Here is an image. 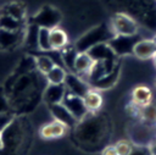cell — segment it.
Masks as SVG:
<instances>
[{
	"label": "cell",
	"instance_id": "14",
	"mask_svg": "<svg viewBox=\"0 0 156 155\" xmlns=\"http://www.w3.org/2000/svg\"><path fill=\"white\" fill-rule=\"evenodd\" d=\"M20 37V31H9L0 28V46L9 48L17 43Z\"/></svg>",
	"mask_w": 156,
	"mask_h": 155
},
{
	"label": "cell",
	"instance_id": "10",
	"mask_svg": "<svg viewBox=\"0 0 156 155\" xmlns=\"http://www.w3.org/2000/svg\"><path fill=\"white\" fill-rule=\"evenodd\" d=\"M68 43V37L63 29L55 26L50 28V45L51 50H60L63 49Z\"/></svg>",
	"mask_w": 156,
	"mask_h": 155
},
{
	"label": "cell",
	"instance_id": "11",
	"mask_svg": "<svg viewBox=\"0 0 156 155\" xmlns=\"http://www.w3.org/2000/svg\"><path fill=\"white\" fill-rule=\"evenodd\" d=\"M83 100H84L85 107L89 112L98 111L102 105V96L95 89H89L87 92V94L83 96Z\"/></svg>",
	"mask_w": 156,
	"mask_h": 155
},
{
	"label": "cell",
	"instance_id": "3",
	"mask_svg": "<svg viewBox=\"0 0 156 155\" xmlns=\"http://www.w3.org/2000/svg\"><path fill=\"white\" fill-rule=\"evenodd\" d=\"M67 110L68 112L78 121L83 117H85V115L89 112L85 107V104H84V100L82 96H78L71 92H68L66 89V94L62 99V103H61Z\"/></svg>",
	"mask_w": 156,
	"mask_h": 155
},
{
	"label": "cell",
	"instance_id": "24",
	"mask_svg": "<svg viewBox=\"0 0 156 155\" xmlns=\"http://www.w3.org/2000/svg\"><path fill=\"white\" fill-rule=\"evenodd\" d=\"M149 149L151 151V155H156V138L152 139V142L149 144Z\"/></svg>",
	"mask_w": 156,
	"mask_h": 155
},
{
	"label": "cell",
	"instance_id": "8",
	"mask_svg": "<svg viewBox=\"0 0 156 155\" xmlns=\"http://www.w3.org/2000/svg\"><path fill=\"white\" fill-rule=\"evenodd\" d=\"M94 60L91 59V56L87 52V51H82V52H77V56L74 59V63H73V70L78 73V74H88L94 65Z\"/></svg>",
	"mask_w": 156,
	"mask_h": 155
},
{
	"label": "cell",
	"instance_id": "19",
	"mask_svg": "<svg viewBox=\"0 0 156 155\" xmlns=\"http://www.w3.org/2000/svg\"><path fill=\"white\" fill-rule=\"evenodd\" d=\"M133 146H134V144L130 143L129 140H126V139L118 140V142L115 144L117 155H129L130 151H132V149H133Z\"/></svg>",
	"mask_w": 156,
	"mask_h": 155
},
{
	"label": "cell",
	"instance_id": "25",
	"mask_svg": "<svg viewBox=\"0 0 156 155\" xmlns=\"http://www.w3.org/2000/svg\"><path fill=\"white\" fill-rule=\"evenodd\" d=\"M4 146V139H2V133L0 132V148Z\"/></svg>",
	"mask_w": 156,
	"mask_h": 155
},
{
	"label": "cell",
	"instance_id": "22",
	"mask_svg": "<svg viewBox=\"0 0 156 155\" xmlns=\"http://www.w3.org/2000/svg\"><path fill=\"white\" fill-rule=\"evenodd\" d=\"M129 155H151L149 145H134Z\"/></svg>",
	"mask_w": 156,
	"mask_h": 155
},
{
	"label": "cell",
	"instance_id": "23",
	"mask_svg": "<svg viewBox=\"0 0 156 155\" xmlns=\"http://www.w3.org/2000/svg\"><path fill=\"white\" fill-rule=\"evenodd\" d=\"M102 155H117V151H116L115 145H107L102 150Z\"/></svg>",
	"mask_w": 156,
	"mask_h": 155
},
{
	"label": "cell",
	"instance_id": "5",
	"mask_svg": "<svg viewBox=\"0 0 156 155\" xmlns=\"http://www.w3.org/2000/svg\"><path fill=\"white\" fill-rule=\"evenodd\" d=\"M132 52L141 60H147V59H152L156 55V41L154 40V38L151 39H140L138 40L133 49Z\"/></svg>",
	"mask_w": 156,
	"mask_h": 155
},
{
	"label": "cell",
	"instance_id": "21",
	"mask_svg": "<svg viewBox=\"0 0 156 155\" xmlns=\"http://www.w3.org/2000/svg\"><path fill=\"white\" fill-rule=\"evenodd\" d=\"M13 121V116L7 112H0V132L2 133L6 131V128L10 127V124Z\"/></svg>",
	"mask_w": 156,
	"mask_h": 155
},
{
	"label": "cell",
	"instance_id": "6",
	"mask_svg": "<svg viewBox=\"0 0 156 155\" xmlns=\"http://www.w3.org/2000/svg\"><path fill=\"white\" fill-rule=\"evenodd\" d=\"M66 129H67V126L65 123H62L61 121L54 120L52 122L46 123L40 128V135L45 139L58 138L66 133Z\"/></svg>",
	"mask_w": 156,
	"mask_h": 155
},
{
	"label": "cell",
	"instance_id": "28",
	"mask_svg": "<svg viewBox=\"0 0 156 155\" xmlns=\"http://www.w3.org/2000/svg\"><path fill=\"white\" fill-rule=\"evenodd\" d=\"M155 85H156V82H155Z\"/></svg>",
	"mask_w": 156,
	"mask_h": 155
},
{
	"label": "cell",
	"instance_id": "1",
	"mask_svg": "<svg viewBox=\"0 0 156 155\" xmlns=\"http://www.w3.org/2000/svg\"><path fill=\"white\" fill-rule=\"evenodd\" d=\"M113 37H115V33L111 27L106 28L105 26H99V27L91 29L85 35H83L79 39V41H77V51H79V52L87 51L91 46H94L99 43H104V40L108 39V38L112 39Z\"/></svg>",
	"mask_w": 156,
	"mask_h": 155
},
{
	"label": "cell",
	"instance_id": "7",
	"mask_svg": "<svg viewBox=\"0 0 156 155\" xmlns=\"http://www.w3.org/2000/svg\"><path fill=\"white\" fill-rule=\"evenodd\" d=\"M66 89L78 96H84L87 94V92L90 89L79 77L74 76V74H66L65 82H63Z\"/></svg>",
	"mask_w": 156,
	"mask_h": 155
},
{
	"label": "cell",
	"instance_id": "15",
	"mask_svg": "<svg viewBox=\"0 0 156 155\" xmlns=\"http://www.w3.org/2000/svg\"><path fill=\"white\" fill-rule=\"evenodd\" d=\"M66 74L67 73L65 72V70L61 66L55 65L45 76H46V79H48L49 84H63Z\"/></svg>",
	"mask_w": 156,
	"mask_h": 155
},
{
	"label": "cell",
	"instance_id": "4",
	"mask_svg": "<svg viewBox=\"0 0 156 155\" xmlns=\"http://www.w3.org/2000/svg\"><path fill=\"white\" fill-rule=\"evenodd\" d=\"M152 101H154V94L151 88H149L147 85L140 84L132 90V105H134L135 107L140 109L147 106Z\"/></svg>",
	"mask_w": 156,
	"mask_h": 155
},
{
	"label": "cell",
	"instance_id": "20",
	"mask_svg": "<svg viewBox=\"0 0 156 155\" xmlns=\"http://www.w3.org/2000/svg\"><path fill=\"white\" fill-rule=\"evenodd\" d=\"M5 13L22 21V17H23V13H24V10L20 7V4H11L7 6V10L5 11Z\"/></svg>",
	"mask_w": 156,
	"mask_h": 155
},
{
	"label": "cell",
	"instance_id": "2",
	"mask_svg": "<svg viewBox=\"0 0 156 155\" xmlns=\"http://www.w3.org/2000/svg\"><path fill=\"white\" fill-rule=\"evenodd\" d=\"M111 28L115 35H135L139 31L138 22L130 15L121 11L113 15L111 20Z\"/></svg>",
	"mask_w": 156,
	"mask_h": 155
},
{
	"label": "cell",
	"instance_id": "16",
	"mask_svg": "<svg viewBox=\"0 0 156 155\" xmlns=\"http://www.w3.org/2000/svg\"><path fill=\"white\" fill-rule=\"evenodd\" d=\"M37 46L40 50H51L50 45V28L39 27L37 33Z\"/></svg>",
	"mask_w": 156,
	"mask_h": 155
},
{
	"label": "cell",
	"instance_id": "18",
	"mask_svg": "<svg viewBox=\"0 0 156 155\" xmlns=\"http://www.w3.org/2000/svg\"><path fill=\"white\" fill-rule=\"evenodd\" d=\"M35 62H37V68L44 74H46L55 66V62L49 56H39V57H37Z\"/></svg>",
	"mask_w": 156,
	"mask_h": 155
},
{
	"label": "cell",
	"instance_id": "27",
	"mask_svg": "<svg viewBox=\"0 0 156 155\" xmlns=\"http://www.w3.org/2000/svg\"><path fill=\"white\" fill-rule=\"evenodd\" d=\"M154 40H155V41H156V35H155V37H154Z\"/></svg>",
	"mask_w": 156,
	"mask_h": 155
},
{
	"label": "cell",
	"instance_id": "26",
	"mask_svg": "<svg viewBox=\"0 0 156 155\" xmlns=\"http://www.w3.org/2000/svg\"><path fill=\"white\" fill-rule=\"evenodd\" d=\"M152 60H154V63H155V66H156V55L152 57Z\"/></svg>",
	"mask_w": 156,
	"mask_h": 155
},
{
	"label": "cell",
	"instance_id": "13",
	"mask_svg": "<svg viewBox=\"0 0 156 155\" xmlns=\"http://www.w3.org/2000/svg\"><path fill=\"white\" fill-rule=\"evenodd\" d=\"M138 115L144 123H147L151 126L156 124V104L152 101L147 106L138 109Z\"/></svg>",
	"mask_w": 156,
	"mask_h": 155
},
{
	"label": "cell",
	"instance_id": "12",
	"mask_svg": "<svg viewBox=\"0 0 156 155\" xmlns=\"http://www.w3.org/2000/svg\"><path fill=\"white\" fill-rule=\"evenodd\" d=\"M51 111L55 116V120L57 121H61L62 123H65L67 127L73 124L77 120L68 112V110L62 105V104H55V105H51Z\"/></svg>",
	"mask_w": 156,
	"mask_h": 155
},
{
	"label": "cell",
	"instance_id": "9",
	"mask_svg": "<svg viewBox=\"0 0 156 155\" xmlns=\"http://www.w3.org/2000/svg\"><path fill=\"white\" fill-rule=\"evenodd\" d=\"M66 94V87L65 84H49L44 98L46 100L48 104L50 105H55V104H61L62 99Z\"/></svg>",
	"mask_w": 156,
	"mask_h": 155
},
{
	"label": "cell",
	"instance_id": "17",
	"mask_svg": "<svg viewBox=\"0 0 156 155\" xmlns=\"http://www.w3.org/2000/svg\"><path fill=\"white\" fill-rule=\"evenodd\" d=\"M0 28L2 29H9V31H20L21 29V21L4 13L0 16Z\"/></svg>",
	"mask_w": 156,
	"mask_h": 155
}]
</instances>
